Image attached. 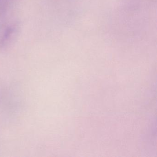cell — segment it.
<instances>
[{
    "label": "cell",
    "mask_w": 157,
    "mask_h": 157,
    "mask_svg": "<svg viewBox=\"0 0 157 157\" xmlns=\"http://www.w3.org/2000/svg\"><path fill=\"white\" fill-rule=\"evenodd\" d=\"M20 32L19 24L8 21L0 24V50L9 48L18 38Z\"/></svg>",
    "instance_id": "cell-1"
},
{
    "label": "cell",
    "mask_w": 157,
    "mask_h": 157,
    "mask_svg": "<svg viewBox=\"0 0 157 157\" xmlns=\"http://www.w3.org/2000/svg\"><path fill=\"white\" fill-rule=\"evenodd\" d=\"M13 0H0V17L7 11Z\"/></svg>",
    "instance_id": "cell-2"
}]
</instances>
